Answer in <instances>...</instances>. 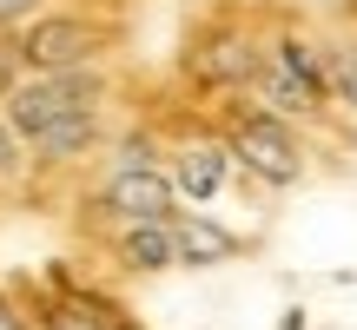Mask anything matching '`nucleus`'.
Instances as JSON below:
<instances>
[{
  "label": "nucleus",
  "instance_id": "obj_7",
  "mask_svg": "<svg viewBox=\"0 0 357 330\" xmlns=\"http://www.w3.org/2000/svg\"><path fill=\"white\" fill-rule=\"evenodd\" d=\"M166 178H172L178 198L199 205V198H212V191L231 178V152H225V146H212V139H192V146H178V152H172V172Z\"/></svg>",
  "mask_w": 357,
  "mask_h": 330
},
{
  "label": "nucleus",
  "instance_id": "obj_1",
  "mask_svg": "<svg viewBox=\"0 0 357 330\" xmlns=\"http://www.w3.org/2000/svg\"><path fill=\"white\" fill-rule=\"evenodd\" d=\"M93 100H100V79H93L86 66H66V73H33V79H20V86L7 93L0 113H7L13 139H40L53 119L79 113V106H93Z\"/></svg>",
  "mask_w": 357,
  "mask_h": 330
},
{
  "label": "nucleus",
  "instance_id": "obj_10",
  "mask_svg": "<svg viewBox=\"0 0 357 330\" xmlns=\"http://www.w3.org/2000/svg\"><path fill=\"white\" fill-rule=\"evenodd\" d=\"M271 66H278V73H291L298 86L311 93V100H324V106H331V86H324V53L311 47V40H298V33H284L278 47H271Z\"/></svg>",
  "mask_w": 357,
  "mask_h": 330
},
{
  "label": "nucleus",
  "instance_id": "obj_13",
  "mask_svg": "<svg viewBox=\"0 0 357 330\" xmlns=\"http://www.w3.org/2000/svg\"><path fill=\"white\" fill-rule=\"evenodd\" d=\"M20 165V139H13V126H7V113H0V178Z\"/></svg>",
  "mask_w": 357,
  "mask_h": 330
},
{
  "label": "nucleus",
  "instance_id": "obj_15",
  "mask_svg": "<svg viewBox=\"0 0 357 330\" xmlns=\"http://www.w3.org/2000/svg\"><path fill=\"white\" fill-rule=\"evenodd\" d=\"M0 330H26V317H20V311L7 304V297H0Z\"/></svg>",
  "mask_w": 357,
  "mask_h": 330
},
{
  "label": "nucleus",
  "instance_id": "obj_4",
  "mask_svg": "<svg viewBox=\"0 0 357 330\" xmlns=\"http://www.w3.org/2000/svg\"><path fill=\"white\" fill-rule=\"evenodd\" d=\"M172 205L178 191L159 165H119L106 178V212H119L126 225H159V218H172Z\"/></svg>",
  "mask_w": 357,
  "mask_h": 330
},
{
  "label": "nucleus",
  "instance_id": "obj_5",
  "mask_svg": "<svg viewBox=\"0 0 357 330\" xmlns=\"http://www.w3.org/2000/svg\"><path fill=\"white\" fill-rule=\"evenodd\" d=\"M258 66H265V53H258L252 33H238V26H225V33H205L199 53H192V73H199L205 86H252Z\"/></svg>",
  "mask_w": 357,
  "mask_h": 330
},
{
  "label": "nucleus",
  "instance_id": "obj_16",
  "mask_svg": "<svg viewBox=\"0 0 357 330\" xmlns=\"http://www.w3.org/2000/svg\"><path fill=\"white\" fill-rule=\"evenodd\" d=\"M278 330H305V311H284V324Z\"/></svg>",
  "mask_w": 357,
  "mask_h": 330
},
{
  "label": "nucleus",
  "instance_id": "obj_6",
  "mask_svg": "<svg viewBox=\"0 0 357 330\" xmlns=\"http://www.w3.org/2000/svg\"><path fill=\"white\" fill-rule=\"evenodd\" d=\"M166 231H172V258L192 265V271H212V265H225V258L238 251V231H225L218 218H205V212H172Z\"/></svg>",
  "mask_w": 357,
  "mask_h": 330
},
{
  "label": "nucleus",
  "instance_id": "obj_11",
  "mask_svg": "<svg viewBox=\"0 0 357 330\" xmlns=\"http://www.w3.org/2000/svg\"><path fill=\"white\" fill-rule=\"evenodd\" d=\"M252 86H258V100H265V113H278V119H305V113H324V100H311V93L298 86L291 73H278L271 60L252 73Z\"/></svg>",
  "mask_w": 357,
  "mask_h": 330
},
{
  "label": "nucleus",
  "instance_id": "obj_8",
  "mask_svg": "<svg viewBox=\"0 0 357 330\" xmlns=\"http://www.w3.org/2000/svg\"><path fill=\"white\" fill-rule=\"evenodd\" d=\"M119 265H126V271H146V278H153V271H172L178 258H172L166 218H159V225H126V231H119Z\"/></svg>",
  "mask_w": 357,
  "mask_h": 330
},
{
  "label": "nucleus",
  "instance_id": "obj_2",
  "mask_svg": "<svg viewBox=\"0 0 357 330\" xmlns=\"http://www.w3.org/2000/svg\"><path fill=\"white\" fill-rule=\"evenodd\" d=\"M225 152L245 165V172H258L265 185H298L305 178V146L291 139V126H284L278 113H238L231 119V139H225Z\"/></svg>",
  "mask_w": 357,
  "mask_h": 330
},
{
  "label": "nucleus",
  "instance_id": "obj_3",
  "mask_svg": "<svg viewBox=\"0 0 357 330\" xmlns=\"http://www.w3.org/2000/svg\"><path fill=\"white\" fill-rule=\"evenodd\" d=\"M93 53H100V33H93L86 20H66V13H53V20H33L20 40V60L33 66V73H66V66H93Z\"/></svg>",
  "mask_w": 357,
  "mask_h": 330
},
{
  "label": "nucleus",
  "instance_id": "obj_9",
  "mask_svg": "<svg viewBox=\"0 0 357 330\" xmlns=\"http://www.w3.org/2000/svg\"><path fill=\"white\" fill-rule=\"evenodd\" d=\"M93 139H100V113H93V106H79V113L53 119V126L40 132V139H26V146H33L40 159H79Z\"/></svg>",
  "mask_w": 357,
  "mask_h": 330
},
{
  "label": "nucleus",
  "instance_id": "obj_12",
  "mask_svg": "<svg viewBox=\"0 0 357 330\" xmlns=\"http://www.w3.org/2000/svg\"><path fill=\"white\" fill-rule=\"evenodd\" d=\"M47 330H119L113 311H93V304H47Z\"/></svg>",
  "mask_w": 357,
  "mask_h": 330
},
{
  "label": "nucleus",
  "instance_id": "obj_14",
  "mask_svg": "<svg viewBox=\"0 0 357 330\" xmlns=\"http://www.w3.org/2000/svg\"><path fill=\"white\" fill-rule=\"evenodd\" d=\"M40 0H0V26H13V20H26Z\"/></svg>",
  "mask_w": 357,
  "mask_h": 330
}]
</instances>
